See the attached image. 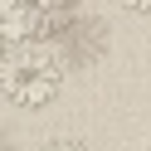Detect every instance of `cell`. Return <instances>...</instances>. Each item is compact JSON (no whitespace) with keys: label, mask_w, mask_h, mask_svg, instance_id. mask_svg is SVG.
<instances>
[{"label":"cell","mask_w":151,"mask_h":151,"mask_svg":"<svg viewBox=\"0 0 151 151\" xmlns=\"http://www.w3.org/2000/svg\"><path fill=\"white\" fill-rule=\"evenodd\" d=\"M63 93V63L49 49H15L0 63V98L20 112H39Z\"/></svg>","instance_id":"obj_1"},{"label":"cell","mask_w":151,"mask_h":151,"mask_svg":"<svg viewBox=\"0 0 151 151\" xmlns=\"http://www.w3.org/2000/svg\"><path fill=\"white\" fill-rule=\"evenodd\" d=\"M73 20V0H0V59L29 39H54Z\"/></svg>","instance_id":"obj_2"},{"label":"cell","mask_w":151,"mask_h":151,"mask_svg":"<svg viewBox=\"0 0 151 151\" xmlns=\"http://www.w3.org/2000/svg\"><path fill=\"white\" fill-rule=\"evenodd\" d=\"M29 151H88V146L73 141V137H49V141H39V146H29Z\"/></svg>","instance_id":"obj_3"},{"label":"cell","mask_w":151,"mask_h":151,"mask_svg":"<svg viewBox=\"0 0 151 151\" xmlns=\"http://www.w3.org/2000/svg\"><path fill=\"white\" fill-rule=\"evenodd\" d=\"M122 10H132V15H151V0H117Z\"/></svg>","instance_id":"obj_4"}]
</instances>
